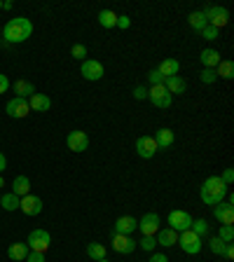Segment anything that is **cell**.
I'll list each match as a JSON object with an SVG mask.
<instances>
[{"label":"cell","instance_id":"obj_1","mask_svg":"<svg viewBox=\"0 0 234 262\" xmlns=\"http://www.w3.org/2000/svg\"><path fill=\"white\" fill-rule=\"evenodd\" d=\"M227 194H229L227 185L220 180V176H208L202 183V187H199V196H202V202L206 204V206H216V204L225 202Z\"/></svg>","mask_w":234,"mask_h":262},{"label":"cell","instance_id":"obj_2","mask_svg":"<svg viewBox=\"0 0 234 262\" xmlns=\"http://www.w3.org/2000/svg\"><path fill=\"white\" fill-rule=\"evenodd\" d=\"M31 35H33V21L26 19V16H14V19H10L3 26V38L7 42H14V45L26 42Z\"/></svg>","mask_w":234,"mask_h":262},{"label":"cell","instance_id":"obj_3","mask_svg":"<svg viewBox=\"0 0 234 262\" xmlns=\"http://www.w3.org/2000/svg\"><path fill=\"white\" fill-rule=\"evenodd\" d=\"M176 246H180V248H183V253H187V255H197V253H202V239H199L192 229L180 232Z\"/></svg>","mask_w":234,"mask_h":262},{"label":"cell","instance_id":"obj_4","mask_svg":"<svg viewBox=\"0 0 234 262\" xmlns=\"http://www.w3.org/2000/svg\"><path fill=\"white\" fill-rule=\"evenodd\" d=\"M28 248L35 253H47V248L52 246V236H49L47 229H33L28 234Z\"/></svg>","mask_w":234,"mask_h":262},{"label":"cell","instance_id":"obj_5","mask_svg":"<svg viewBox=\"0 0 234 262\" xmlns=\"http://www.w3.org/2000/svg\"><path fill=\"white\" fill-rule=\"evenodd\" d=\"M192 215L187 211H180V208H176V211H171L169 213V218H166V225H169L174 232H187L190 229V225H192Z\"/></svg>","mask_w":234,"mask_h":262},{"label":"cell","instance_id":"obj_6","mask_svg":"<svg viewBox=\"0 0 234 262\" xmlns=\"http://www.w3.org/2000/svg\"><path fill=\"white\" fill-rule=\"evenodd\" d=\"M147 98H150V103H153L155 108H162V110H166L171 103H174V96L166 92L164 84H157V87L147 89Z\"/></svg>","mask_w":234,"mask_h":262},{"label":"cell","instance_id":"obj_7","mask_svg":"<svg viewBox=\"0 0 234 262\" xmlns=\"http://www.w3.org/2000/svg\"><path fill=\"white\" fill-rule=\"evenodd\" d=\"M204 16H206L208 26L218 28V31H220L223 26H227V21H229V12L225 10V7H218V5L206 7V10H204Z\"/></svg>","mask_w":234,"mask_h":262},{"label":"cell","instance_id":"obj_8","mask_svg":"<svg viewBox=\"0 0 234 262\" xmlns=\"http://www.w3.org/2000/svg\"><path fill=\"white\" fill-rule=\"evenodd\" d=\"M80 73H82V77H84V80H89V82H98L101 77L105 75V68H103V63H101V61L87 59V61H82Z\"/></svg>","mask_w":234,"mask_h":262},{"label":"cell","instance_id":"obj_9","mask_svg":"<svg viewBox=\"0 0 234 262\" xmlns=\"http://www.w3.org/2000/svg\"><path fill=\"white\" fill-rule=\"evenodd\" d=\"M66 145H68V150L71 152H84L89 147V136H87V131H71L68 134V138H66Z\"/></svg>","mask_w":234,"mask_h":262},{"label":"cell","instance_id":"obj_10","mask_svg":"<svg viewBox=\"0 0 234 262\" xmlns=\"http://www.w3.org/2000/svg\"><path fill=\"white\" fill-rule=\"evenodd\" d=\"M5 110H7V115H10V117H14V120H24V117H28V113H31L26 98H16V96L7 101Z\"/></svg>","mask_w":234,"mask_h":262},{"label":"cell","instance_id":"obj_11","mask_svg":"<svg viewBox=\"0 0 234 262\" xmlns=\"http://www.w3.org/2000/svg\"><path fill=\"white\" fill-rule=\"evenodd\" d=\"M138 229L147 236H155L162 229V220H159L157 213H145L141 220H138Z\"/></svg>","mask_w":234,"mask_h":262},{"label":"cell","instance_id":"obj_12","mask_svg":"<svg viewBox=\"0 0 234 262\" xmlns=\"http://www.w3.org/2000/svg\"><path fill=\"white\" fill-rule=\"evenodd\" d=\"M157 143H155V138L153 136H141L136 141V155L141 159H153L155 155H157Z\"/></svg>","mask_w":234,"mask_h":262},{"label":"cell","instance_id":"obj_13","mask_svg":"<svg viewBox=\"0 0 234 262\" xmlns=\"http://www.w3.org/2000/svg\"><path fill=\"white\" fill-rule=\"evenodd\" d=\"M213 218L218 220L220 225H234V204L229 202H220L213 206Z\"/></svg>","mask_w":234,"mask_h":262},{"label":"cell","instance_id":"obj_14","mask_svg":"<svg viewBox=\"0 0 234 262\" xmlns=\"http://www.w3.org/2000/svg\"><path fill=\"white\" fill-rule=\"evenodd\" d=\"M113 248L120 253V255H131V253L136 251V241L126 234H115L113 232Z\"/></svg>","mask_w":234,"mask_h":262},{"label":"cell","instance_id":"obj_15","mask_svg":"<svg viewBox=\"0 0 234 262\" xmlns=\"http://www.w3.org/2000/svg\"><path fill=\"white\" fill-rule=\"evenodd\" d=\"M19 208H22L26 215H40V213H42V199L35 194H26V196H22Z\"/></svg>","mask_w":234,"mask_h":262},{"label":"cell","instance_id":"obj_16","mask_svg":"<svg viewBox=\"0 0 234 262\" xmlns=\"http://www.w3.org/2000/svg\"><path fill=\"white\" fill-rule=\"evenodd\" d=\"M115 234H126L131 236V232H136L138 229V220L136 218H131V215H122V218L115 220Z\"/></svg>","mask_w":234,"mask_h":262},{"label":"cell","instance_id":"obj_17","mask_svg":"<svg viewBox=\"0 0 234 262\" xmlns=\"http://www.w3.org/2000/svg\"><path fill=\"white\" fill-rule=\"evenodd\" d=\"M28 108H31L33 113H47V110L52 108V98H49L47 94H33V96L28 98Z\"/></svg>","mask_w":234,"mask_h":262},{"label":"cell","instance_id":"obj_18","mask_svg":"<svg viewBox=\"0 0 234 262\" xmlns=\"http://www.w3.org/2000/svg\"><path fill=\"white\" fill-rule=\"evenodd\" d=\"M155 143H157V147L159 150H166V147H171L174 145V141H176V134L169 129V126H162V129H157V134H155Z\"/></svg>","mask_w":234,"mask_h":262},{"label":"cell","instance_id":"obj_19","mask_svg":"<svg viewBox=\"0 0 234 262\" xmlns=\"http://www.w3.org/2000/svg\"><path fill=\"white\" fill-rule=\"evenodd\" d=\"M199 61H202V66L204 68H216V66L220 63V52L218 49H213V47H206V49H202V54H199Z\"/></svg>","mask_w":234,"mask_h":262},{"label":"cell","instance_id":"obj_20","mask_svg":"<svg viewBox=\"0 0 234 262\" xmlns=\"http://www.w3.org/2000/svg\"><path fill=\"white\" fill-rule=\"evenodd\" d=\"M155 239H157V246L171 248V246H176V241H178V232H174L171 227H164V229H159L157 234H155Z\"/></svg>","mask_w":234,"mask_h":262},{"label":"cell","instance_id":"obj_21","mask_svg":"<svg viewBox=\"0 0 234 262\" xmlns=\"http://www.w3.org/2000/svg\"><path fill=\"white\" fill-rule=\"evenodd\" d=\"M164 87H166V92H169L171 96H176V94H185L187 82L180 75H174V77H166V80H164Z\"/></svg>","mask_w":234,"mask_h":262},{"label":"cell","instance_id":"obj_22","mask_svg":"<svg viewBox=\"0 0 234 262\" xmlns=\"http://www.w3.org/2000/svg\"><path fill=\"white\" fill-rule=\"evenodd\" d=\"M157 71L164 75V80H166V77H174V75H180V61L178 59H164L162 63L157 66Z\"/></svg>","mask_w":234,"mask_h":262},{"label":"cell","instance_id":"obj_23","mask_svg":"<svg viewBox=\"0 0 234 262\" xmlns=\"http://www.w3.org/2000/svg\"><path fill=\"white\" fill-rule=\"evenodd\" d=\"M12 187H14V190H12V194H16L19 199H22V196H26V194H31V180H28L26 176H16L14 183H12Z\"/></svg>","mask_w":234,"mask_h":262},{"label":"cell","instance_id":"obj_24","mask_svg":"<svg viewBox=\"0 0 234 262\" xmlns=\"http://www.w3.org/2000/svg\"><path fill=\"white\" fill-rule=\"evenodd\" d=\"M14 94H16V98H31L33 94H35V87H33L31 82H26V80H16L14 82Z\"/></svg>","mask_w":234,"mask_h":262},{"label":"cell","instance_id":"obj_25","mask_svg":"<svg viewBox=\"0 0 234 262\" xmlns=\"http://www.w3.org/2000/svg\"><path fill=\"white\" fill-rule=\"evenodd\" d=\"M187 21H190V26H192V31H197V33H202L204 28L208 26V21H206V16H204V10H197V12H192L190 16H187Z\"/></svg>","mask_w":234,"mask_h":262},{"label":"cell","instance_id":"obj_26","mask_svg":"<svg viewBox=\"0 0 234 262\" xmlns=\"http://www.w3.org/2000/svg\"><path fill=\"white\" fill-rule=\"evenodd\" d=\"M28 251H31V248H28V244H12L10 248H7V257H10V260H26V255H28Z\"/></svg>","mask_w":234,"mask_h":262},{"label":"cell","instance_id":"obj_27","mask_svg":"<svg viewBox=\"0 0 234 262\" xmlns=\"http://www.w3.org/2000/svg\"><path fill=\"white\" fill-rule=\"evenodd\" d=\"M98 24H101V28H115L117 26V14H115L113 10H101L98 12Z\"/></svg>","mask_w":234,"mask_h":262},{"label":"cell","instance_id":"obj_28","mask_svg":"<svg viewBox=\"0 0 234 262\" xmlns=\"http://www.w3.org/2000/svg\"><path fill=\"white\" fill-rule=\"evenodd\" d=\"M87 255L92 257L94 262H96V260H103V257H108V251H105L103 244H98V241H92V244H87Z\"/></svg>","mask_w":234,"mask_h":262},{"label":"cell","instance_id":"obj_29","mask_svg":"<svg viewBox=\"0 0 234 262\" xmlns=\"http://www.w3.org/2000/svg\"><path fill=\"white\" fill-rule=\"evenodd\" d=\"M213 71H216V75L218 77H223V80H232L234 77V63L232 61H220Z\"/></svg>","mask_w":234,"mask_h":262},{"label":"cell","instance_id":"obj_30","mask_svg":"<svg viewBox=\"0 0 234 262\" xmlns=\"http://www.w3.org/2000/svg\"><path fill=\"white\" fill-rule=\"evenodd\" d=\"M190 229L195 232L199 239H204V236L211 232V225H208V220H204V218H197V220H192V225H190Z\"/></svg>","mask_w":234,"mask_h":262},{"label":"cell","instance_id":"obj_31","mask_svg":"<svg viewBox=\"0 0 234 262\" xmlns=\"http://www.w3.org/2000/svg\"><path fill=\"white\" fill-rule=\"evenodd\" d=\"M19 204H22V199H19L16 194H12V192H7V194L0 196V206L5 208V211H16Z\"/></svg>","mask_w":234,"mask_h":262},{"label":"cell","instance_id":"obj_32","mask_svg":"<svg viewBox=\"0 0 234 262\" xmlns=\"http://www.w3.org/2000/svg\"><path fill=\"white\" fill-rule=\"evenodd\" d=\"M136 248H141V251H147V253H155V248H157V239H155V236L143 234L141 241H136Z\"/></svg>","mask_w":234,"mask_h":262},{"label":"cell","instance_id":"obj_33","mask_svg":"<svg viewBox=\"0 0 234 262\" xmlns=\"http://www.w3.org/2000/svg\"><path fill=\"white\" fill-rule=\"evenodd\" d=\"M216 236H218V239H223L225 244H232V241H234V225H220V232Z\"/></svg>","mask_w":234,"mask_h":262},{"label":"cell","instance_id":"obj_34","mask_svg":"<svg viewBox=\"0 0 234 262\" xmlns=\"http://www.w3.org/2000/svg\"><path fill=\"white\" fill-rule=\"evenodd\" d=\"M225 241L223 239H218V236H211V241H208V248H211V253L213 255H220L223 257V253H225Z\"/></svg>","mask_w":234,"mask_h":262},{"label":"cell","instance_id":"obj_35","mask_svg":"<svg viewBox=\"0 0 234 262\" xmlns=\"http://www.w3.org/2000/svg\"><path fill=\"white\" fill-rule=\"evenodd\" d=\"M71 54L75 56V59H80V61H87L89 49L84 47V45H73V47H71Z\"/></svg>","mask_w":234,"mask_h":262},{"label":"cell","instance_id":"obj_36","mask_svg":"<svg viewBox=\"0 0 234 262\" xmlns=\"http://www.w3.org/2000/svg\"><path fill=\"white\" fill-rule=\"evenodd\" d=\"M147 82H150V87H157V84H164V75L157 71V68H153V71L147 73Z\"/></svg>","mask_w":234,"mask_h":262},{"label":"cell","instance_id":"obj_37","mask_svg":"<svg viewBox=\"0 0 234 262\" xmlns=\"http://www.w3.org/2000/svg\"><path fill=\"white\" fill-rule=\"evenodd\" d=\"M199 35H202L204 40H211V42H213V40L220 38V31H218V28H213V26H206L202 33H199Z\"/></svg>","mask_w":234,"mask_h":262},{"label":"cell","instance_id":"obj_38","mask_svg":"<svg viewBox=\"0 0 234 262\" xmlns=\"http://www.w3.org/2000/svg\"><path fill=\"white\" fill-rule=\"evenodd\" d=\"M216 80H218L216 71H211V68H204V71H202V82H204V84H213Z\"/></svg>","mask_w":234,"mask_h":262},{"label":"cell","instance_id":"obj_39","mask_svg":"<svg viewBox=\"0 0 234 262\" xmlns=\"http://www.w3.org/2000/svg\"><path fill=\"white\" fill-rule=\"evenodd\" d=\"M129 26H131V16H126V14L117 16V26H115V28H122V31H126Z\"/></svg>","mask_w":234,"mask_h":262},{"label":"cell","instance_id":"obj_40","mask_svg":"<svg viewBox=\"0 0 234 262\" xmlns=\"http://www.w3.org/2000/svg\"><path fill=\"white\" fill-rule=\"evenodd\" d=\"M26 262H45V253H35V251H28Z\"/></svg>","mask_w":234,"mask_h":262},{"label":"cell","instance_id":"obj_41","mask_svg":"<svg viewBox=\"0 0 234 262\" xmlns=\"http://www.w3.org/2000/svg\"><path fill=\"white\" fill-rule=\"evenodd\" d=\"M220 180H223V183H225V185H232V180H234V171L232 169H225V173L223 176H220Z\"/></svg>","mask_w":234,"mask_h":262},{"label":"cell","instance_id":"obj_42","mask_svg":"<svg viewBox=\"0 0 234 262\" xmlns=\"http://www.w3.org/2000/svg\"><path fill=\"white\" fill-rule=\"evenodd\" d=\"M145 96H147V89L145 87H136V89H134V98H136V101H143Z\"/></svg>","mask_w":234,"mask_h":262},{"label":"cell","instance_id":"obj_43","mask_svg":"<svg viewBox=\"0 0 234 262\" xmlns=\"http://www.w3.org/2000/svg\"><path fill=\"white\" fill-rule=\"evenodd\" d=\"M7 89H10V80H7V75L0 73V94H5Z\"/></svg>","mask_w":234,"mask_h":262},{"label":"cell","instance_id":"obj_44","mask_svg":"<svg viewBox=\"0 0 234 262\" xmlns=\"http://www.w3.org/2000/svg\"><path fill=\"white\" fill-rule=\"evenodd\" d=\"M223 257H225V260H234V246H232V244H227V246H225V253H223Z\"/></svg>","mask_w":234,"mask_h":262},{"label":"cell","instance_id":"obj_45","mask_svg":"<svg viewBox=\"0 0 234 262\" xmlns=\"http://www.w3.org/2000/svg\"><path fill=\"white\" fill-rule=\"evenodd\" d=\"M150 262H169V257L164 255V253H153V255H150Z\"/></svg>","mask_w":234,"mask_h":262},{"label":"cell","instance_id":"obj_46","mask_svg":"<svg viewBox=\"0 0 234 262\" xmlns=\"http://www.w3.org/2000/svg\"><path fill=\"white\" fill-rule=\"evenodd\" d=\"M5 166H7V159H5V155L0 152V173H3V171H5Z\"/></svg>","mask_w":234,"mask_h":262},{"label":"cell","instance_id":"obj_47","mask_svg":"<svg viewBox=\"0 0 234 262\" xmlns=\"http://www.w3.org/2000/svg\"><path fill=\"white\" fill-rule=\"evenodd\" d=\"M12 7H14L12 5V0H5V3H3V10H12Z\"/></svg>","mask_w":234,"mask_h":262},{"label":"cell","instance_id":"obj_48","mask_svg":"<svg viewBox=\"0 0 234 262\" xmlns=\"http://www.w3.org/2000/svg\"><path fill=\"white\" fill-rule=\"evenodd\" d=\"M3 185H5V180H3V176H0V187H3Z\"/></svg>","mask_w":234,"mask_h":262},{"label":"cell","instance_id":"obj_49","mask_svg":"<svg viewBox=\"0 0 234 262\" xmlns=\"http://www.w3.org/2000/svg\"><path fill=\"white\" fill-rule=\"evenodd\" d=\"M96 262H110V260H108V257H103V260H96Z\"/></svg>","mask_w":234,"mask_h":262},{"label":"cell","instance_id":"obj_50","mask_svg":"<svg viewBox=\"0 0 234 262\" xmlns=\"http://www.w3.org/2000/svg\"><path fill=\"white\" fill-rule=\"evenodd\" d=\"M0 10H3V3H0Z\"/></svg>","mask_w":234,"mask_h":262},{"label":"cell","instance_id":"obj_51","mask_svg":"<svg viewBox=\"0 0 234 262\" xmlns=\"http://www.w3.org/2000/svg\"><path fill=\"white\" fill-rule=\"evenodd\" d=\"M0 33H3V26H0Z\"/></svg>","mask_w":234,"mask_h":262}]
</instances>
